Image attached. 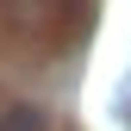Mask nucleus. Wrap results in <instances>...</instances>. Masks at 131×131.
Returning a JSON list of instances; mask_svg holds the SVG:
<instances>
[{
    "label": "nucleus",
    "instance_id": "f257e3e1",
    "mask_svg": "<svg viewBox=\"0 0 131 131\" xmlns=\"http://www.w3.org/2000/svg\"><path fill=\"white\" fill-rule=\"evenodd\" d=\"M0 131H50V119H44V106L19 100V106H6V112H0Z\"/></svg>",
    "mask_w": 131,
    "mask_h": 131
}]
</instances>
